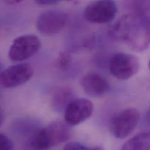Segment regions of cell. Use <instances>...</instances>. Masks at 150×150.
I'll return each mask as SVG.
<instances>
[{"label":"cell","instance_id":"18","mask_svg":"<svg viewBox=\"0 0 150 150\" xmlns=\"http://www.w3.org/2000/svg\"><path fill=\"white\" fill-rule=\"evenodd\" d=\"M1 1H2L3 2L6 3L7 4H16L21 2L22 0H1Z\"/></svg>","mask_w":150,"mask_h":150},{"label":"cell","instance_id":"3","mask_svg":"<svg viewBox=\"0 0 150 150\" xmlns=\"http://www.w3.org/2000/svg\"><path fill=\"white\" fill-rule=\"evenodd\" d=\"M108 68L111 74L120 80H127L139 72L140 62L134 55L118 53L111 57Z\"/></svg>","mask_w":150,"mask_h":150},{"label":"cell","instance_id":"19","mask_svg":"<svg viewBox=\"0 0 150 150\" xmlns=\"http://www.w3.org/2000/svg\"><path fill=\"white\" fill-rule=\"evenodd\" d=\"M4 111H3L2 108H1L0 106V126L2 125V123L4 122Z\"/></svg>","mask_w":150,"mask_h":150},{"label":"cell","instance_id":"8","mask_svg":"<svg viewBox=\"0 0 150 150\" xmlns=\"http://www.w3.org/2000/svg\"><path fill=\"white\" fill-rule=\"evenodd\" d=\"M67 21L66 13L61 10H50L38 16L36 27L44 36H52L59 33L65 26Z\"/></svg>","mask_w":150,"mask_h":150},{"label":"cell","instance_id":"5","mask_svg":"<svg viewBox=\"0 0 150 150\" xmlns=\"http://www.w3.org/2000/svg\"><path fill=\"white\" fill-rule=\"evenodd\" d=\"M140 120V114L136 108L122 110L114 116L111 122V132L117 139H125L136 129Z\"/></svg>","mask_w":150,"mask_h":150},{"label":"cell","instance_id":"13","mask_svg":"<svg viewBox=\"0 0 150 150\" xmlns=\"http://www.w3.org/2000/svg\"><path fill=\"white\" fill-rule=\"evenodd\" d=\"M123 5L128 13L148 16L150 13V0H123Z\"/></svg>","mask_w":150,"mask_h":150},{"label":"cell","instance_id":"4","mask_svg":"<svg viewBox=\"0 0 150 150\" xmlns=\"http://www.w3.org/2000/svg\"><path fill=\"white\" fill-rule=\"evenodd\" d=\"M117 13L114 0H95L84 9L83 17L92 23H107L112 21Z\"/></svg>","mask_w":150,"mask_h":150},{"label":"cell","instance_id":"2","mask_svg":"<svg viewBox=\"0 0 150 150\" xmlns=\"http://www.w3.org/2000/svg\"><path fill=\"white\" fill-rule=\"evenodd\" d=\"M70 136L71 131L67 123L53 122L35 133L29 144L35 150H46L67 142Z\"/></svg>","mask_w":150,"mask_h":150},{"label":"cell","instance_id":"10","mask_svg":"<svg viewBox=\"0 0 150 150\" xmlns=\"http://www.w3.org/2000/svg\"><path fill=\"white\" fill-rule=\"evenodd\" d=\"M83 91L92 98L103 96L109 89V83L105 78L96 73L85 75L81 80Z\"/></svg>","mask_w":150,"mask_h":150},{"label":"cell","instance_id":"17","mask_svg":"<svg viewBox=\"0 0 150 150\" xmlns=\"http://www.w3.org/2000/svg\"><path fill=\"white\" fill-rule=\"evenodd\" d=\"M62 0H35V2L40 5H54L58 4Z\"/></svg>","mask_w":150,"mask_h":150},{"label":"cell","instance_id":"9","mask_svg":"<svg viewBox=\"0 0 150 150\" xmlns=\"http://www.w3.org/2000/svg\"><path fill=\"white\" fill-rule=\"evenodd\" d=\"M94 106L86 98H78L70 101L64 109V120L68 125L76 126L83 122L92 116Z\"/></svg>","mask_w":150,"mask_h":150},{"label":"cell","instance_id":"1","mask_svg":"<svg viewBox=\"0 0 150 150\" xmlns=\"http://www.w3.org/2000/svg\"><path fill=\"white\" fill-rule=\"evenodd\" d=\"M114 38L136 52L145 51L150 44V18L145 15L127 13L111 29Z\"/></svg>","mask_w":150,"mask_h":150},{"label":"cell","instance_id":"22","mask_svg":"<svg viewBox=\"0 0 150 150\" xmlns=\"http://www.w3.org/2000/svg\"><path fill=\"white\" fill-rule=\"evenodd\" d=\"M149 69H150V60H149Z\"/></svg>","mask_w":150,"mask_h":150},{"label":"cell","instance_id":"7","mask_svg":"<svg viewBox=\"0 0 150 150\" xmlns=\"http://www.w3.org/2000/svg\"><path fill=\"white\" fill-rule=\"evenodd\" d=\"M34 74L33 67L28 63H18L7 67L0 73V85L15 88L29 81Z\"/></svg>","mask_w":150,"mask_h":150},{"label":"cell","instance_id":"11","mask_svg":"<svg viewBox=\"0 0 150 150\" xmlns=\"http://www.w3.org/2000/svg\"><path fill=\"white\" fill-rule=\"evenodd\" d=\"M121 150H150V131L133 136L124 144Z\"/></svg>","mask_w":150,"mask_h":150},{"label":"cell","instance_id":"6","mask_svg":"<svg viewBox=\"0 0 150 150\" xmlns=\"http://www.w3.org/2000/svg\"><path fill=\"white\" fill-rule=\"evenodd\" d=\"M41 46L39 38L35 35H23L12 42L8 57L13 62H22L35 55Z\"/></svg>","mask_w":150,"mask_h":150},{"label":"cell","instance_id":"14","mask_svg":"<svg viewBox=\"0 0 150 150\" xmlns=\"http://www.w3.org/2000/svg\"><path fill=\"white\" fill-rule=\"evenodd\" d=\"M72 62L71 56L69 53L62 51L59 54L58 57H57V62H56V65L57 68L61 70H66L70 65Z\"/></svg>","mask_w":150,"mask_h":150},{"label":"cell","instance_id":"15","mask_svg":"<svg viewBox=\"0 0 150 150\" xmlns=\"http://www.w3.org/2000/svg\"><path fill=\"white\" fill-rule=\"evenodd\" d=\"M63 150H103L100 146L89 147L79 142H69L66 144Z\"/></svg>","mask_w":150,"mask_h":150},{"label":"cell","instance_id":"12","mask_svg":"<svg viewBox=\"0 0 150 150\" xmlns=\"http://www.w3.org/2000/svg\"><path fill=\"white\" fill-rule=\"evenodd\" d=\"M73 100V92L71 89L66 87L57 89L51 99L53 108L59 111L65 109L67 104Z\"/></svg>","mask_w":150,"mask_h":150},{"label":"cell","instance_id":"20","mask_svg":"<svg viewBox=\"0 0 150 150\" xmlns=\"http://www.w3.org/2000/svg\"><path fill=\"white\" fill-rule=\"evenodd\" d=\"M146 120H147L148 124H149L150 126V108L149 109V111H148L147 114H146Z\"/></svg>","mask_w":150,"mask_h":150},{"label":"cell","instance_id":"21","mask_svg":"<svg viewBox=\"0 0 150 150\" xmlns=\"http://www.w3.org/2000/svg\"><path fill=\"white\" fill-rule=\"evenodd\" d=\"M1 69H2V66H1V63H0V73H1Z\"/></svg>","mask_w":150,"mask_h":150},{"label":"cell","instance_id":"16","mask_svg":"<svg viewBox=\"0 0 150 150\" xmlns=\"http://www.w3.org/2000/svg\"><path fill=\"white\" fill-rule=\"evenodd\" d=\"M13 146L11 139L6 135L0 133V150H11Z\"/></svg>","mask_w":150,"mask_h":150}]
</instances>
